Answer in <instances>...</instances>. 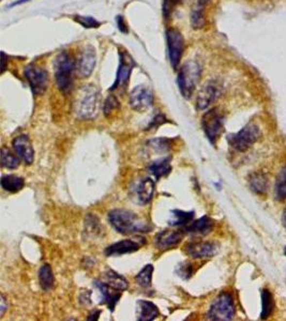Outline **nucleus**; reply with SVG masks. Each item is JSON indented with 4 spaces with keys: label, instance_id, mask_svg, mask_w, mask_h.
<instances>
[{
    "label": "nucleus",
    "instance_id": "aec40b11",
    "mask_svg": "<svg viewBox=\"0 0 286 321\" xmlns=\"http://www.w3.org/2000/svg\"><path fill=\"white\" fill-rule=\"evenodd\" d=\"M156 183L149 177L141 180L136 186V196L137 200L141 205H147L151 201L155 195Z\"/></svg>",
    "mask_w": 286,
    "mask_h": 321
},
{
    "label": "nucleus",
    "instance_id": "2f4dec72",
    "mask_svg": "<svg viewBox=\"0 0 286 321\" xmlns=\"http://www.w3.org/2000/svg\"><path fill=\"white\" fill-rule=\"evenodd\" d=\"M275 198L278 200H284L286 198V166L281 169L277 180H275Z\"/></svg>",
    "mask_w": 286,
    "mask_h": 321
},
{
    "label": "nucleus",
    "instance_id": "f704fd0d",
    "mask_svg": "<svg viewBox=\"0 0 286 321\" xmlns=\"http://www.w3.org/2000/svg\"><path fill=\"white\" fill-rule=\"evenodd\" d=\"M85 226H86V232L88 233L97 234L102 232L98 217L92 214H88L87 217L85 218Z\"/></svg>",
    "mask_w": 286,
    "mask_h": 321
},
{
    "label": "nucleus",
    "instance_id": "37998d69",
    "mask_svg": "<svg viewBox=\"0 0 286 321\" xmlns=\"http://www.w3.org/2000/svg\"><path fill=\"white\" fill-rule=\"evenodd\" d=\"M100 315H101V310L100 309H95L93 310V312L90 313L88 315V317H87V320L88 321H91V320H98L99 317H100Z\"/></svg>",
    "mask_w": 286,
    "mask_h": 321
},
{
    "label": "nucleus",
    "instance_id": "79ce46f5",
    "mask_svg": "<svg viewBox=\"0 0 286 321\" xmlns=\"http://www.w3.org/2000/svg\"><path fill=\"white\" fill-rule=\"evenodd\" d=\"M8 307H9V304L7 302V299H6V297H4V294L1 293V296H0V318L2 317L4 313H6Z\"/></svg>",
    "mask_w": 286,
    "mask_h": 321
},
{
    "label": "nucleus",
    "instance_id": "f3484780",
    "mask_svg": "<svg viewBox=\"0 0 286 321\" xmlns=\"http://www.w3.org/2000/svg\"><path fill=\"white\" fill-rule=\"evenodd\" d=\"M185 232L183 230L164 229L159 232L155 238V244L159 250H166L173 249L181 242Z\"/></svg>",
    "mask_w": 286,
    "mask_h": 321
},
{
    "label": "nucleus",
    "instance_id": "49530a36",
    "mask_svg": "<svg viewBox=\"0 0 286 321\" xmlns=\"http://www.w3.org/2000/svg\"><path fill=\"white\" fill-rule=\"evenodd\" d=\"M282 222H283V225H284V227L286 228V209L284 210L283 212V216H282Z\"/></svg>",
    "mask_w": 286,
    "mask_h": 321
},
{
    "label": "nucleus",
    "instance_id": "393cba45",
    "mask_svg": "<svg viewBox=\"0 0 286 321\" xmlns=\"http://www.w3.org/2000/svg\"><path fill=\"white\" fill-rule=\"evenodd\" d=\"M40 286L44 291H51L55 287V275L49 264L42 265L39 270Z\"/></svg>",
    "mask_w": 286,
    "mask_h": 321
},
{
    "label": "nucleus",
    "instance_id": "20e7f679",
    "mask_svg": "<svg viewBox=\"0 0 286 321\" xmlns=\"http://www.w3.org/2000/svg\"><path fill=\"white\" fill-rule=\"evenodd\" d=\"M81 98L76 103V116L79 119L90 120L98 114L100 93L92 85H87L82 89Z\"/></svg>",
    "mask_w": 286,
    "mask_h": 321
},
{
    "label": "nucleus",
    "instance_id": "c9c22d12",
    "mask_svg": "<svg viewBox=\"0 0 286 321\" xmlns=\"http://www.w3.org/2000/svg\"><path fill=\"white\" fill-rule=\"evenodd\" d=\"M74 20L77 24L83 26L84 28L92 29V28H99L101 26V23L95 19L92 16H83V15H75L74 16Z\"/></svg>",
    "mask_w": 286,
    "mask_h": 321
},
{
    "label": "nucleus",
    "instance_id": "39448f33",
    "mask_svg": "<svg viewBox=\"0 0 286 321\" xmlns=\"http://www.w3.org/2000/svg\"><path fill=\"white\" fill-rule=\"evenodd\" d=\"M235 316V304L232 296L229 292H222L215 298L207 313V318L214 321L232 320Z\"/></svg>",
    "mask_w": 286,
    "mask_h": 321
},
{
    "label": "nucleus",
    "instance_id": "423d86ee",
    "mask_svg": "<svg viewBox=\"0 0 286 321\" xmlns=\"http://www.w3.org/2000/svg\"><path fill=\"white\" fill-rule=\"evenodd\" d=\"M259 137H261L259 127L253 123H249L239 132L227 136V142H229L230 146L237 151L245 152L258 141Z\"/></svg>",
    "mask_w": 286,
    "mask_h": 321
},
{
    "label": "nucleus",
    "instance_id": "0eeeda50",
    "mask_svg": "<svg viewBox=\"0 0 286 321\" xmlns=\"http://www.w3.org/2000/svg\"><path fill=\"white\" fill-rule=\"evenodd\" d=\"M202 127L208 141L214 144L224 131V116L219 108L206 111L202 118Z\"/></svg>",
    "mask_w": 286,
    "mask_h": 321
},
{
    "label": "nucleus",
    "instance_id": "6e6552de",
    "mask_svg": "<svg viewBox=\"0 0 286 321\" xmlns=\"http://www.w3.org/2000/svg\"><path fill=\"white\" fill-rule=\"evenodd\" d=\"M166 41L169 62L174 70H177L184 52V37L178 29L167 28Z\"/></svg>",
    "mask_w": 286,
    "mask_h": 321
},
{
    "label": "nucleus",
    "instance_id": "7ed1b4c3",
    "mask_svg": "<svg viewBox=\"0 0 286 321\" xmlns=\"http://www.w3.org/2000/svg\"><path fill=\"white\" fill-rule=\"evenodd\" d=\"M200 76H202V67L197 61H187L180 68L177 82L180 92L184 99L189 100L192 96Z\"/></svg>",
    "mask_w": 286,
    "mask_h": 321
},
{
    "label": "nucleus",
    "instance_id": "c03bdc74",
    "mask_svg": "<svg viewBox=\"0 0 286 321\" xmlns=\"http://www.w3.org/2000/svg\"><path fill=\"white\" fill-rule=\"evenodd\" d=\"M7 62H8V60H7V55L2 52L1 53V74H3L4 71H6Z\"/></svg>",
    "mask_w": 286,
    "mask_h": 321
},
{
    "label": "nucleus",
    "instance_id": "e433bc0d",
    "mask_svg": "<svg viewBox=\"0 0 286 321\" xmlns=\"http://www.w3.org/2000/svg\"><path fill=\"white\" fill-rule=\"evenodd\" d=\"M176 273L178 274V276L183 278V280H189L193 274V267L190 262L183 261L177 266Z\"/></svg>",
    "mask_w": 286,
    "mask_h": 321
},
{
    "label": "nucleus",
    "instance_id": "5701e85b",
    "mask_svg": "<svg viewBox=\"0 0 286 321\" xmlns=\"http://www.w3.org/2000/svg\"><path fill=\"white\" fill-rule=\"evenodd\" d=\"M210 0H194L191 10V25L194 29L203 28L206 23L205 8Z\"/></svg>",
    "mask_w": 286,
    "mask_h": 321
},
{
    "label": "nucleus",
    "instance_id": "2eb2a0df",
    "mask_svg": "<svg viewBox=\"0 0 286 321\" xmlns=\"http://www.w3.org/2000/svg\"><path fill=\"white\" fill-rule=\"evenodd\" d=\"M93 286L98 289L100 294H101V301L100 304H103L110 312H114L116 305L119 302L123 291H119L117 289L110 287L107 282H103L101 280H94Z\"/></svg>",
    "mask_w": 286,
    "mask_h": 321
},
{
    "label": "nucleus",
    "instance_id": "7c9ffc66",
    "mask_svg": "<svg viewBox=\"0 0 286 321\" xmlns=\"http://www.w3.org/2000/svg\"><path fill=\"white\" fill-rule=\"evenodd\" d=\"M274 308V301L271 292L268 289H264L262 291V319H267L272 314Z\"/></svg>",
    "mask_w": 286,
    "mask_h": 321
},
{
    "label": "nucleus",
    "instance_id": "58836bf2",
    "mask_svg": "<svg viewBox=\"0 0 286 321\" xmlns=\"http://www.w3.org/2000/svg\"><path fill=\"white\" fill-rule=\"evenodd\" d=\"M177 3H175L173 0H164L163 5H162V13H163L164 18L168 19L169 18H171L175 5Z\"/></svg>",
    "mask_w": 286,
    "mask_h": 321
},
{
    "label": "nucleus",
    "instance_id": "473e14b6",
    "mask_svg": "<svg viewBox=\"0 0 286 321\" xmlns=\"http://www.w3.org/2000/svg\"><path fill=\"white\" fill-rule=\"evenodd\" d=\"M19 158L18 155L13 154L6 147L1 149V165L2 167L7 169H17L19 166Z\"/></svg>",
    "mask_w": 286,
    "mask_h": 321
},
{
    "label": "nucleus",
    "instance_id": "cd10ccee",
    "mask_svg": "<svg viewBox=\"0 0 286 321\" xmlns=\"http://www.w3.org/2000/svg\"><path fill=\"white\" fill-rule=\"evenodd\" d=\"M173 139L166 138V137H158L152 138L150 141L146 143L147 148H149L151 151H155L158 153H165L168 152L172 148Z\"/></svg>",
    "mask_w": 286,
    "mask_h": 321
},
{
    "label": "nucleus",
    "instance_id": "de8ad7c7",
    "mask_svg": "<svg viewBox=\"0 0 286 321\" xmlns=\"http://www.w3.org/2000/svg\"><path fill=\"white\" fill-rule=\"evenodd\" d=\"M173 1H174L175 3H179V2H181L182 0H173Z\"/></svg>",
    "mask_w": 286,
    "mask_h": 321
},
{
    "label": "nucleus",
    "instance_id": "a19ab883",
    "mask_svg": "<svg viewBox=\"0 0 286 321\" xmlns=\"http://www.w3.org/2000/svg\"><path fill=\"white\" fill-rule=\"evenodd\" d=\"M116 20H117V26H118V29L120 30V32H123V34H125V35L128 34L129 27L126 26V23H125V18H124V16L118 15L117 18H116Z\"/></svg>",
    "mask_w": 286,
    "mask_h": 321
},
{
    "label": "nucleus",
    "instance_id": "9d476101",
    "mask_svg": "<svg viewBox=\"0 0 286 321\" xmlns=\"http://www.w3.org/2000/svg\"><path fill=\"white\" fill-rule=\"evenodd\" d=\"M135 67V62L133 58L130 56V54L126 51L119 50V67L116 74V79L109 91H115L117 89H125L130 82V77L133 68Z\"/></svg>",
    "mask_w": 286,
    "mask_h": 321
},
{
    "label": "nucleus",
    "instance_id": "6ab92c4d",
    "mask_svg": "<svg viewBox=\"0 0 286 321\" xmlns=\"http://www.w3.org/2000/svg\"><path fill=\"white\" fill-rule=\"evenodd\" d=\"M214 221L209 216L204 215L197 221H193L188 226L183 227V232L185 233L193 234V235H206L211 232L214 229Z\"/></svg>",
    "mask_w": 286,
    "mask_h": 321
},
{
    "label": "nucleus",
    "instance_id": "c85d7f7f",
    "mask_svg": "<svg viewBox=\"0 0 286 321\" xmlns=\"http://www.w3.org/2000/svg\"><path fill=\"white\" fill-rule=\"evenodd\" d=\"M155 268L152 265H146L135 276V281L143 288H149L152 285V274Z\"/></svg>",
    "mask_w": 286,
    "mask_h": 321
},
{
    "label": "nucleus",
    "instance_id": "a878e982",
    "mask_svg": "<svg viewBox=\"0 0 286 321\" xmlns=\"http://www.w3.org/2000/svg\"><path fill=\"white\" fill-rule=\"evenodd\" d=\"M104 277L105 282H107L110 287L117 289L119 291H125L129 287L128 281H126L123 275H120L119 273L114 271L113 269H109V268L104 272Z\"/></svg>",
    "mask_w": 286,
    "mask_h": 321
},
{
    "label": "nucleus",
    "instance_id": "a211bd4d",
    "mask_svg": "<svg viewBox=\"0 0 286 321\" xmlns=\"http://www.w3.org/2000/svg\"><path fill=\"white\" fill-rule=\"evenodd\" d=\"M185 253L193 258H211L219 250L215 242H190L184 248Z\"/></svg>",
    "mask_w": 286,
    "mask_h": 321
},
{
    "label": "nucleus",
    "instance_id": "4c0bfd02",
    "mask_svg": "<svg viewBox=\"0 0 286 321\" xmlns=\"http://www.w3.org/2000/svg\"><path fill=\"white\" fill-rule=\"evenodd\" d=\"M167 122V119H166V117L162 115V114H158L155 118H153V119L150 121L149 125H147L146 127V130L147 131H149V130H157V128L164 125V123Z\"/></svg>",
    "mask_w": 286,
    "mask_h": 321
},
{
    "label": "nucleus",
    "instance_id": "f03ea898",
    "mask_svg": "<svg viewBox=\"0 0 286 321\" xmlns=\"http://www.w3.org/2000/svg\"><path fill=\"white\" fill-rule=\"evenodd\" d=\"M76 61L69 52L63 51L55 59V80L62 93H70L74 87V73Z\"/></svg>",
    "mask_w": 286,
    "mask_h": 321
},
{
    "label": "nucleus",
    "instance_id": "bb28decb",
    "mask_svg": "<svg viewBox=\"0 0 286 321\" xmlns=\"http://www.w3.org/2000/svg\"><path fill=\"white\" fill-rule=\"evenodd\" d=\"M25 186L24 178L17 175H6L1 178V187L9 193H18Z\"/></svg>",
    "mask_w": 286,
    "mask_h": 321
},
{
    "label": "nucleus",
    "instance_id": "4be33fe9",
    "mask_svg": "<svg viewBox=\"0 0 286 321\" xmlns=\"http://www.w3.org/2000/svg\"><path fill=\"white\" fill-rule=\"evenodd\" d=\"M172 158L171 157H165L158 159L153 162L150 163L148 166V170L150 171V174L155 177L156 180H160L163 177H166L172 173L173 167L171 165Z\"/></svg>",
    "mask_w": 286,
    "mask_h": 321
},
{
    "label": "nucleus",
    "instance_id": "b1692460",
    "mask_svg": "<svg viewBox=\"0 0 286 321\" xmlns=\"http://www.w3.org/2000/svg\"><path fill=\"white\" fill-rule=\"evenodd\" d=\"M172 217L168 221L169 226L173 227H185L193 222L195 213L194 211H182L179 209H175L171 211Z\"/></svg>",
    "mask_w": 286,
    "mask_h": 321
},
{
    "label": "nucleus",
    "instance_id": "72a5a7b5",
    "mask_svg": "<svg viewBox=\"0 0 286 321\" xmlns=\"http://www.w3.org/2000/svg\"><path fill=\"white\" fill-rule=\"evenodd\" d=\"M120 108V102L117 99V96L114 94H109L104 101L103 104V112L107 118H109L112 116L114 111L118 110Z\"/></svg>",
    "mask_w": 286,
    "mask_h": 321
},
{
    "label": "nucleus",
    "instance_id": "412c9836",
    "mask_svg": "<svg viewBox=\"0 0 286 321\" xmlns=\"http://www.w3.org/2000/svg\"><path fill=\"white\" fill-rule=\"evenodd\" d=\"M137 307V317L136 319L139 321H151L155 320L160 312L155 303L147 300H139L136 302Z\"/></svg>",
    "mask_w": 286,
    "mask_h": 321
},
{
    "label": "nucleus",
    "instance_id": "4468645a",
    "mask_svg": "<svg viewBox=\"0 0 286 321\" xmlns=\"http://www.w3.org/2000/svg\"><path fill=\"white\" fill-rule=\"evenodd\" d=\"M146 243L144 239H141L140 241H135L134 239H125L115 242L113 244L108 245L104 250V254L107 257H115V256H121L125 254H131L134 251L140 250L143 245Z\"/></svg>",
    "mask_w": 286,
    "mask_h": 321
},
{
    "label": "nucleus",
    "instance_id": "ea45409f",
    "mask_svg": "<svg viewBox=\"0 0 286 321\" xmlns=\"http://www.w3.org/2000/svg\"><path fill=\"white\" fill-rule=\"evenodd\" d=\"M78 301L82 305H84V306H87V305L91 304V291L82 290L81 292H79Z\"/></svg>",
    "mask_w": 286,
    "mask_h": 321
},
{
    "label": "nucleus",
    "instance_id": "a18cd8bd",
    "mask_svg": "<svg viewBox=\"0 0 286 321\" xmlns=\"http://www.w3.org/2000/svg\"><path fill=\"white\" fill-rule=\"evenodd\" d=\"M29 1H31V0H18V1H15L11 5H10V7H15V5H19V4L26 3V2H29Z\"/></svg>",
    "mask_w": 286,
    "mask_h": 321
},
{
    "label": "nucleus",
    "instance_id": "c756f323",
    "mask_svg": "<svg viewBox=\"0 0 286 321\" xmlns=\"http://www.w3.org/2000/svg\"><path fill=\"white\" fill-rule=\"evenodd\" d=\"M250 186L252 191L257 193V194H265L268 187L266 176L261 173L253 174L250 177Z\"/></svg>",
    "mask_w": 286,
    "mask_h": 321
},
{
    "label": "nucleus",
    "instance_id": "9b49d317",
    "mask_svg": "<svg viewBox=\"0 0 286 321\" xmlns=\"http://www.w3.org/2000/svg\"><path fill=\"white\" fill-rule=\"evenodd\" d=\"M155 94L153 91L145 85H139L132 89L129 95L130 106L136 111L144 112L153 105Z\"/></svg>",
    "mask_w": 286,
    "mask_h": 321
},
{
    "label": "nucleus",
    "instance_id": "09e8293b",
    "mask_svg": "<svg viewBox=\"0 0 286 321\" xmlns=\"http://www.w3.org/2000/svg\"><path fill=\"white\" fill-rule=\"evenodd\" d=\"M284 254L286 255V246H285V248H284Z\"/></svg>",
    "mask_w": 286,
    "mask_h": 321
},
{
    "label": "nucleus",
    "instance_id": "1a4fd4ad",
    "mask_svg": "<svg viewBox=\"0 0 286 321\" xmlns=\"http://www.w3.org/2000/svg\"><path fill=\"white\" fill-rule=\"evenodd\" d=\"M24 74L35 95H41L45 92L49 86V73L45 69L36 64H29L25 68Z\"/></svg>",
    "mask_w": 286,
    "mask_h": 321
},
{
    "label": "nucleus",
    "instance_id": "f8f14e48",
    "mask_svg": "<svg viewBox=\"0 0 286 321\" xmlns=\"http://www.w3.org/2000/svg\"><path fill=\"white\" fill-rule=\"evenodd\" d=\"M222 93V85L218 80H209L199 90L197 99V107L204 110L220 98Z\"/></svg>",
    "mask_w": 286,
    "mask_h": 321
},
{
    "label": "nucleus",
    "instance_id": "dca6fc26",
    "mask_svg": "<svg viewBox=\"0 0 286 321\" xmlns=\"http://www.w3.org/2000/svg\"><path fill=\"white\" fill-rule=\"evenodd\" d=\"M12 147L15 154L26 165H31L35 160V149L27 134H22L13 139Z\"/></svg>",
    "mask_w": 286,
    "mask_h": 321
},
{
    "label": "nucleus",
    "instance_id": "f257e3e1",
    "mask_svg": "<svg viewBox=\"0 0 286 321\" xmlns=\"http://www.w3.org/2000/svg\"><path fill=\"white\" fill-rule=\"evenodd\" d=\"M108 223L121 234L149 232L151 225L144 217L126 209H113L108 212Z\"/></svg>",
    "mask_w": 286,
    "mask_h": 321
},
{
    "label": "nucleus",
    "instance_id": "ddd939ff",
    "mask_svg": "<svg viewBox=\"0 0 286 321\" xmlns=\"http://www.w3.org/2000/svg\"><path fill=\"white\" fill-rule=\"evenodd\" d=\"M97 63V55L92 46H86L76 61V72L81 78H88L92 74Z\"/></svg>",
    "mask_w": 286,
    "mask_h": 321
}]
</instances>
